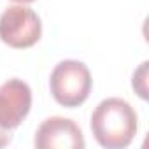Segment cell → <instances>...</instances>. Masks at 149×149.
Listing matches in <instances>:
<instances>
[{"label":"cell","mask_w":149,"mask_h":149,"mask_svg":"<svg viewBox=\"0 0 149 149\" xmlns=\"http://www.w3.org/2000/svg\"><path fill=\"white\" fill-rule=\"evenodd\" d=\"M91 132L102 147L123 149L137 133V112L123 98H105L91 114Z\"/></svg>","instance_id":"cell-1"},{"label":"cell","mask_w":149,"mask_h":149,"mask_svg":"<svg viewBox=\"0 0 149 149\" xmlns=\"http://www.w3.org/2000/svg\"><path fill=\"white\" fill-rule=\"evenodd\" d=\"M91 74L90 68L79 60L60 61L49 79L53 98L63 107H77L86 102L91 91Z\"/></svg>","instance_id":"cell-2"},{"label":"cell","mask_w":149,"mask_h":149,"mask_svg":"<svg viewBox=\"0 0 149 149\" xmlns=\"http://www.w3.org/2000/svg\"><path fill=\"white\" fill-rule=\"evenodd\" d=\"M40 18L30 7L11 6L0 16V39L11 47H30L40 39Z\"/></svg>","instance_id":"cell-3"},{"label":"cell","mask_w":149,"mask_h":149,"mask_svg":"<svg viewBox=\"0 0 149 149\" xmlns=\"http://www.w3.org/2000/svg\"><path fill=\"white\" fill-rule=\"evenodd\" d=\"M32 107V90L21 79H9L0 86V128L14 130L28 116Z\"/></svg>","instance_id":"cell-4"},{"label":"cell","mask_w":149,"mask_h":149,"mask_svg":"<svg viewBox=\"0 0 149 149\" xmlns=\"http://www.w3.org/2000/svg\"><path fill=\"white\" fill-rule=\"evenodd\" d=\"M37 149H83L84 137L81 128L68 118L53 116L40 123L35 132Z\"/></svg>","instance_id":"cell-5"},{"label":"cell","mask_w":149,"mask_h":149,"mask_svg":"<svg viewBox=\"0 0 149 149\" xmlns=\"http://www.w3.org/2000/svg\"><path fill=\"white\" fill-rule=\"evenodd\" d=\"M147 61H142L140 67L133 72V79H132V84H133V90L139 93L140 98H147V84H146V79H147Z\"/></svg>","instance_id":"cell-6"},{"label":"cell","mask_w":149,"mask_h":149,"mask_svg":"<svg viewBox=\"0 0 149 149\" xmlns=\"http://www.w3.org/2000/svg\"><path fill=\"white\" fill-rule=\"evenodd\" d=\"M9 142H11V132H7V130H2V128H0V147L7 146Z\"/></svg>","instance_id":"cell-7"},{"label":"cell","mask_w":149,"mask_h":149,"mask_svg":"<svg viewBox=\"0 0 149 149\" xmlns=\"http://www.w3.org/2000/svg\"><path fill=\"white\" fill-rule=\"evenodd\" d=\"M14 2H19V4H30V2H33V0H14Z\"/></svg>","instance_id":"cell-8"}]
</instances>
